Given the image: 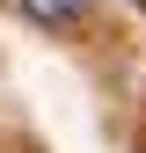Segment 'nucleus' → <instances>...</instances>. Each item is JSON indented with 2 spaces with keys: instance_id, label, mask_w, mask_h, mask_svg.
Returning a JSON list of instances; mask_svg holds the SVG:
<instances>
[{
  "instance_id": "1",
  "label": "nucleus",
  "mask_w": 146,
  "mask_h": 153,
  "mask_svg": "<svg viewBox=\"0 0 146 153\" xmlns=\"http://www.w3.org/2000/svg\"><path fill=\"white\" fill-rule=\"evenodd\" d=\"M15 7H22L29 22H44V29H73V22H88L95 0H15Z\"/></svg>"
},
{
  "instance_id": "2",
  "label": "nucleus",
  "mask_w": 146,
  "mask_h": 153,
  "mask_svg": "<svg viewBox=\"0 0 146 153\" xmlns=\"http://www.w3.org/2000/svg\"><path fill=\"white\" fill-rule=\"evenodd\" d=\"M139 7H146V0H139Z\"/></svg>"
}]
</instances>
